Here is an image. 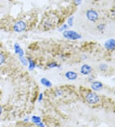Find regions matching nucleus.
<instances>
[{
    "label": "nucleus",
    "mask_w": 115,
    "mask_h": 127,
    "mask_svg": "<svg viewBox=\"0 0 115 127\" xmlns=\"http://www.w3.org/2000/svg\"><path fill=\"white\" fill-rule=\"evenodd\" d=\"M86 99L90 104H96L99 101L100 98L97 95L94 93H88L86 96Z\"/></svg>",
    "instance_id": "obj_1"
},
{
    "label": "nucleus",
    "mask_w": 115,
    "mask_h": 127,
    "mask_svg": "<svg viewBox=\"0 0 115 127\" xmlns=\"http://www.w3.org/2000/svg\"><path fill=\"white\" fill-rule=\"evenodd\" d=\"M63 35L65 38L71 39V40H76V39H79L80 38H81V36L78 33H77L76 32L72 31V30L65 32Z\"/></svg>",
    "instance_id": "obj_2"
},
{
    "label": "nucleus",
    "mask_w": 115,
    "mask_h": 127,
    "mask_svg": "<svg viewBox=\"0 0 115 127\" xmlns=\"http://www.w3.org/2000/svg\"><path fill=\"white\" fill-rule=\"evenodd\" d=\"M26 25L25 23L23 21H20L17 22L14 25V31L16 32H21L24 31L26 28Z\"/></svg>",
    "instance_id": "obj_3"
},
{
    "label": "nucleus",
    "mask_w": 115,
    "mask_h": 127,
    "mask_svg": "<svg viewBox=\"0 0 115 127\" xmlns=\"http://www.w3.org/2000/svg\"><path fill=\"white\" fill-rule=\"evenodd\" d=\"M86 16L90 21H95L98 19V14L93 10H89L86 12Z\"/></svg>",
    "instance_id": "obj_4"
},
{
    "label": "nucleus",
    "mask_w": 115,
    "mask_h": 127,
    "mask_svg": "<svg viewBox=\"0 0 115 127\" xmlns=\"http://www.w3.org/2000/svg\"><path fill=\"white\" fill-rule=\"evenodd\" d=\"M91 71H92V67L87 64L83 65L81 67V73L84 75L90 74Z\"/></svg>",
    "instance_id": "obj_5"
},
{
    "label": "nucleus",
    "mask_w": 115,
    "mask_h": 127,
    "mask_svg": "<svg viewBox=\"0 0 115 127\" xmlns=\"http://www.w3.org/2000/svg\"><path fill=\"white\" fill-rule=\"evenodd\" d=\"M65 76L70 80H74L77 77V74L74 71H68L65 74Z\"/></svg>",
    "instance_id": "obj_6"
},
{
    "label": "nucleus",
    "mask_w": 115,
    "mask_h": 127,
    "mask_svg": "<svg viewBox=\"0 0 115 127\" xmlns=\"http://www.w3.org/2000/svg\"><path fill=\"white\" fill-rule=\"evenodd\" d=\"M105 46L108 50H113L115 49V40L110 39L106 42Z\"/></svg>",
    "instance_id": "obj_7"
},
{
    "label": "nucleus",
    "mask_w": 115,
    "mask_h": 127,
    "mask_svg": "<svg viewBox=\"0 0 115 127\" xmlns=\"http://www.w3.org/2000/svg\"><path fill=\"white\" fill-rule=\"evenodd\" d=\"M103 87V85L101 82H94L92 84V88L95 91H100Z\"/></svg>",
    "instance_id": "obj_8"
},
{
    "label": "nucleus",
    "mask_w": 115,
    "mask_h": 127,
    "mask_svg": "<svg viewBox=\"0 0 115 127\" xmlns=\"http://www.w3.org/2000/svg\"><path fill=\"white\" fill-rule=\"evenodd\" d=\"M40 82H41L42 84H43L44 85H45V86H46V87H51V85H52L51 82L49 80L47 79V78H42Z\"/></svg>",
    "instance_id": "obj_9"
},
{
    "label": "nucleus",
    "mask_w": 115,
    "mask_h": 127,
    "mask_svg": "<svg viewBox=\"0 0 115 127\" xmlns=\"http://www.w3.org/2000/svg\"><path fill=\"white\" fill-rule=\"evenodd\" d=\"M33 119V121H34L35 123H40V118L39 117H37V116H33L32 118Z\"/></svg>",
    "instance_id": "obj_10"
},
{
    "label": "nucleus",
    "mask_w": 115,
    "mask_h": 127,
    "mask_svg": "<svg viewBox=\"0 0 115 127\" xmlns=\"http://www.w3.org/2000/svg\"><path fill=\"white\" fill-rule=\"evenodd\" d=\"M35 63H34V62L33 61H31V60H30L29 61V69L31 70L33 69V68L35 67Z\"/></svg>",
    "instance_id": "obj_11"
},
{
    "label": "nucleus",
    "mask_w": 115,
    "mask_h": 127,
    "mask_svg": "<svg viewBox=\"0 0 115 127\" xmlns=\"http://www.w3.org/2000/svg\"><path fill=\"white\" fill-rule=\"evenodd\" d=\"M5 56L4 55L0 53V65H1L5 61Z\"/></svg>",
    "instance_id": "obj_12"
},
{
    "label": "nucleus",
    "mask_w": 115,
    "mask_h": 127,
    "mask_svg": "<svg viewBox=\"0 0 115 127\" xmlns=\"http://www.w3.org/2000/svg\"><path fill=\"white\" fill-rule=\"evenodd\" d=\"M73 19H74V17H71L69 18V21H68V23L70 26H72V21H73Z\"/></svg>",
    "instance_id": "obj_13"
},
{
    "label": "nucleus",
    "mask_w": 115,
    "mask_h": 127,
    "mask_svg": "<svg viewBox=\"0 0 115 127\" xmlns=\"http://www.w3.org/2000/svg\"><path fill=\"white\" fill-rule=\"evenodd\" d=\"M52 65H49V67H58V65H57V64L56 63H52L51 64Z\"/></svg>",
    "instance_id": "obj_14"
},
{
    "label": "nucleus",
    "mask_w": 115,
    "mask_h": 127,
    "mask_svg": "<svg viewBox=\"0 0 115 127\" xmlns=\"http://www.w3.org/2000/svg\"><path fill=\"white\" fill-rule=\"evenodd\" d=\"M67 25H64L63 26V27H61V28H60V30H65V29H66L67 28Z\"/></svg>",
    "instance_id": "obj_15"
},
{
    "label": "nucleus",
    "mask_w": 115,
    "mask_h": 127,
    "mask_svg": "<svg viewBox=\"0 0 115 127\" xmlns=\"http://www.w3.org/2000/svg\"><path fill=\"white\" fill-rule=\"evenodd\" d=\"M81 0H75V3H76L77 5H79L81 3Z\"/></svg>",
    "instance_id": "obj_16"
},
{
    "label": "nucleus",
    "mask_w": 115,
    "mask_h": 127,
    "mask_svg": "<svg viewBox=\"0 0 115 127\" xmlns=\"http://www.w3.org/2000/svg\"><path fill=\"white\" fill-rule=\"evenodd\" d=\"M113 14L114 16H115V8H114V9H113Z\"/></svg>",
    "instance_id": "obj_17"
},
{
    "label": "nucleus",
    "mask_w": 115,
    "mask_h": 127,
    "mask_svg": "<svg viewBox=\"0 0 115 127\" xmlns=\"http://www.w3.org/2000/svg\"><path fill=\"white\" fill-rule=\"evenodd\" d=\"M42 98V94H40V96H39V99H40V100H41Z\"/></svg>",
    "instance_id": "obj_18"
},
{
    "label": "nucleus",
    "mask_w": 115,
    "mask_h": 127,
    "mask_svg": "<svg viewBox=\"0 0 115 127\" xmlns=\"http://www.w3.org/2000/svg\"><path fill=\"white\" fill-rule=\"evenodd\" d=\"M1 112H2V108H1V107L0 106V115H1Z\"/></svg>",
    "instance_id": "obj_19"
},
{
    "label": "nucleus",
    "mask_w": 115,
    "mask_h": 127,
    "mask_svg": "<svg viewBox=\"0 0 115 127\" xmlns=\"http://www.w3.org/2000/svg\"></svg>",
    "instance_id": "obj_20"
}]
</instances>
